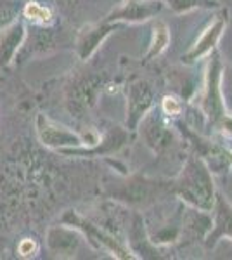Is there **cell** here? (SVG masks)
<instances>
[{
    "instance_id": "15",
    "label": "cell",
    "mask_w": 232,
    "mask_h": 260,
    "mask_svg": "<svg viewBox=\"0 0 232 260\" xmlns=\"http://www.w3.org/2000/svg\"><path fill=\"white\" fill-rule=\"evenodd\" d=\"M163 111L167 113V115H179L180 113L179 101L174 98H164L163 99Z\"/></svg>"
},
{
    "instance_id": "11",
    "label": "cell",
    "mask_w": 232,
    "mask_h": 260,
    "mask_svg": "<svg viewBox=\"0 0 232 260\" xmlns=\"http://www.w3.org/2000/svg\"><path fill=\"white\" fill-rule=\"evenodd\" d=\"M149 90L144 85H134L130 90V101H128V110H130V127H136L137 120L149 106Z\"/></svg>"
},
{
    "instance_id": "7",
    "label": "cell",
    "mask_w": 232,
    "mask_h": 260,
    "mask_svg": "<svg viewBox=\"0 0 232 260\" xmlns=\"http://www.w3.org/2000/svg\"><path fill=\"white\" fill-rule=\"evenodd\" d=\"M220 73H218V61L215 59L210 66L208 80H206V94H205V111L210 118H220V111L223 108L222 103V89H220Z\"/></svg>"
},
{
    "instance_id": "13",
    "label": "cell",
    "mask_w": 232,
    "mask_h": 260,
    "mask_svg": "<svg viewBox=\"0 0 232 260\" xmlns=\"http://www.w3.org/2000/svg\"><path fill=\"white\" fill-rule=\"evenodd\" d=\"M168 40H170V35H168V30L163 23H158L154 28V40H153V45H151V52H149V57L153 56H158L161 54L168 45Z\"/></svg>"
},
{
    "instance_id": "8",
    "label": "cell",
    "mask_w": 232,
    "mask_h": 260,
    "mask_svg": "<svg viewBox=\"0 0 232 260\" xmlns=\"http://www.w3.org/2000/svg\"><path fill=\"white\" fill-rule=\"evenodd\" d=\"M111 26H85L80 31L77 39V52L80 59L87 61L92 54L95 52L97 47L103 44V40L111 33Z\"/></svg>"
},
{
    "instance_id": "1",
    "label": "cell",
    "mask_w": 232,
    "mask_h": 260,
    "mask_svg": "<svg viewBox=\"0 0 232 260\" xmlns=\"http://www.w3.org/2000/svg\"><path fill=\"white\" fill-rule=\"evenodd\" d=\"M179 192L182 200L201 208V210L212 208L213 182L208 175V170L200 161L189 163L187 170L184 172L182 180L179 184Z\"/></svg>"
},
{
    "instance_id": "14",
    "label": "cell",
    "mask_w": 232,
    "mask_h": 260,
    "mask_svg": "<svg viewBox=\"0 0 232 260\" xmlns=\"http://www.w3.org/2000/svg\"><path fill=\"white\" fill-rule=\"evenodd\" d=\"M37 251H39V245H37L35 240H29V238L21 240V243L18 245V253L21 255V257H24V258L37 255Z\"/></svg>"
},
{
    "instance_id": "2",
    "label": "cell",
    "mask_w": 232,
    "mask_h": 260,
    "mask_svg": "<svg viewBox=\"0 0 232 260\" xmlns=\"http://www.w3.org/2000/svg\"><path fill=\"white\" fill-rule=\"evenodd\" d=\"M37 134L45 148L50 149H70V148H83V139L77 132L70 130L64 125L47 118L45 115L37 116Z\"/></svg>"
},
{
    "instance_id": "10",
    "label": "cell",
    "mask_w": 232,
    "mask_h": 260,
    "mask_svg": "<svg viewBox=\"0 0 232 260\" xmlns=\"http://www.w3.org/2000/svg\"><path fill=\"white\" fill-rule=\"evenodd\" d=\"M223 28H225V21H223L222 18L215 21L213 24H210L208 30H206L203 35H201V39L196 42V45H194V47L189 50L187 61L201 59V57H205L206 54L212 52L213 47L217 45V42L220 40Z\"/></svg>"
},
{
    "instance_id": "6",
    "label": "cell",
    "mask_w": 232,
    "mask_h": 260,
    "mask_svg": "<svg viewBox=\"0 0 232 260\" xmlns=\"http://www.w3.org/2000/svg\"><path fill=\"white\" fill-rule=\"evenodd\" d=\"M161 9L156 0H125L109 14L108 21H144Z\"/></svg>"
},
{
    "instance_id": "12",
    "label": "cell",
    "mask_w": 232,
    "mask_h": 260,
    "mask_svg": "<svg viewBox=\"0 0 232 260\" xmlns=\"http://www.w3.org/2000/svg\"><path fill=\"white\" fill-rule=\"evenodd\" d=\"M23 16L33 24H40V26H47L54 21L52 11L47 6H42L40 2H28L23 9Z\"/></svg>"
},
{
    "instance_id": "4",
    "label": "cell",
    "mask_w": 232,
    "mask_h": 260,
    "mask_svg": "<svg viewBox=\"0 0 232 260\" xmlns=\"http://www.w3.org/2000/svg\"><path fill=\"white\" fill-rule=\"evenodd\" d=\"M26 40V26L21 21H11L0 28V68H7L16 59Z\"/></svg>"
},
{
    "instance_id": "9",
    "label": "cell",
    "mask_w": 232,
    "mask_h": 260,
    "mask_svg": "<svg viewBox=\"0 0 232 260\" xmlns=\"http://www.w3.org/2000/svg\"><path fill=\"white\" fill-rule=\"evenodd\" d=\"M223 236L232 238V207L222 194H218L217 208H215V228L210 233L208 245H213Z\"/></svg>"
},
{
    "instance_id": "5",
    "label": "cell",
    "mask_w": 232,
    "mask_h": 260,
    "mask_svg": "<svg viewBox=\"0 0 232 260\" xmlns=\"http://www.w3.org/2000/svg\"><path fill=\"white\" fill-rule=\"evenodd\" d=\"M47 248L57 257H71L80 245L78 229L71 228L68 224L54 225L47 233Z\"/></svg>"
},
{
    "instance_id": "3",
    "label": "cell",
    "mask_w": 232,
    "mask_h": 260,
    "mask_svg": "<svg viewBox=\"0 0 232 260\" xmlns=\"http://www.w3.org/2000/svg\"><path fill=\"white\" fill-rule=\"evenodd\" d=\"M64 224L71 225V228L75 229H80L85 233V236L88 238V241L92 243L94 246L101 250H108L111 255H115L118 258H128V253H126V250L123 246H120V243H118L115 238L109 236L106 234L104 231L97 229L95 225H92L90 222H85L82 219V217L78 215V213L75 212H68L64 215Z\"/></svg>"
}]
</instances>
